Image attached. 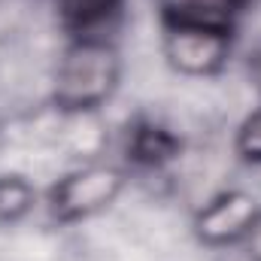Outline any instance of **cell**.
Returning a JSON list of instances; mask_svg holds the SVG:
<instances>
[{
  "label": "cell",
  "instance_id": "8fae6325",
  "mask_svg": "<svg viewBox=\"0 0 261 261\" xmlns=\"http://www.w3.org/2000/svg\"><path fill=\"white\" fill-rule=\"evenodd\" d=\"M249 79H252V85H255V91H258V97H261V43L249 55Z\"/></svg>",
  "mask_w": 261,
  "mask_h": 261
},
{
  "label": "cell",
  "instance_id": "277c9868",
  "mask_svg": "<svg viewBox=\"0 0 261 261\" xmlns=\"http://www.w3.org/2000/svg\"><path fill=\"white\" fill-rule=\"evenodd\" d=\"M261 219L258 197L246 189H222L206 197L192 216V234L206 249L243 246Z\"/></svg>",
  "mask_w": 261,
  "mask_h": 261
},
{
  "label": "cell",
  "instance_id": "8992f818",
  "mask_svg": "<svg viewBox=\"0 0 261 261\" xmlns=\"http://www.w3.org/2000/svg\"><path fill=\"white\" fill-rule=\"evenodd\" d=\"M52 9L58 28L64 31V40L116 43L128 0H52Z\"/></svg>",
  "mask_w": 261,
  "mask_h": 261
},
{
  "label": "cell",
  "instance_id": "9c48e42d",
  "mask_svg": "<svg viewBox=\"0 0 261 261\" xmlns=\"http://www.w3.org/2000/svg\"><path fill=\"white\" fill-rule=\"evenodd\" d=\"M234 152L243 164L261 167V103L243 116V122L234 130Z\"/></svg>",
  "mask_w": 261,
  "mask_h": 261
},
{
  "label": "cell",
  "instance_id": "6da1fadb",
  "mask_svg": "<svg viewBox=\"0 0 261 261\" xmlns=\"http://www.w3.org/2000/svg\"><path fill=\"white\" fill-rule=\"evenodd\" d=\"M122 85V55L116 43L64 40L52 67L49 103L58 116L76 119L107 107Z\"/></svg>",
  "mask_w": 261,
  "mask_h": 261
},
{
  "label": "cell",
  "instance_id": "30bf717a",
  "mask_svg": "<svg viewBox=\"0 0 261 261\" xmlns=\"http://www.w3.org/2000/svg\"><path fill=\"white\" fill-rule=\"evenodd\" d=\"M243 252H246V258L249 261H261V219H258V225L252 228V234L246 237Z\"/></svg>",
  "mask_w": 261,
  "mask_h": 261
},
{
  "label": "cell",
  "instance_id": "3957f363",
  "mask_svg": "<svg viewBox=\"0 0 261 261\" xmlns=\"http://www.w3.org/2000/svg\"><path fill=\"white\" fill-rule=\"evenodd\" d=\"M161 24V55L164 64L186 79H213L234 55V31L206 24Z\"/></svg>",
  "mask_w": 261,
  "mask_h": 261
},
{
  "label": "cell",
  "instance_id": "52a82bcc",
  "mask_svg": "<svg viewBox=\"0 0 261 261\" xmlns=\"http://www.w3.org/2000/svg\"><path fill=\"white\" fill-rule=\"evenodd\" d=\"M158 21L173 24H206L237 31V18L246 12L240 0H155Z\"/></svg>",
  "mask_w": 261,
  "mask_h": 261
},
{
  "label": "cell",
  "instance_id": "7c38bea8",
  "mask_svg": "<svg viewBox=\"0 0 261 261\" xmlns=\"http://www.w3.org/2000/svg\"><path fill=\"white\" fill-rule=\"evenodd\" d=\"M243 3V9H249V6H255V3H261V0H240Z\"/></svg>",
  "mask_w": 261,
  "mask_h": 261
},
{
  "label": "cell",
  "instance_id": "7a4b0ae2",
  "mask_svg": "<svg viewBox=\"0 0 261 261\" xmlns=\"http://www.w3.org/2000/svg\"><path fill=\"white\" fill-rule=\"evenodd\" d=\"M128 186V170L113 161H91L58 176L46 195V213L55 225H82L113 210Z\"/></svg>",
  "mask_w": 261,
  "mask_h": 261
},
{
  "label": "cell",
  "instance_id": "ba28073f",
  "mask_svg": "<svg viewBox=\"0 0 261 261\" xmlns=\"http://www.w3.org/2000/svg\"><path fill=\"white\" fill-rule=\"evenodd\" d=\"M37 203L40 195L24 173H12V170L0 173V228L21 225Z\"/></svg>",
  "mask_w": 261,
  "mask_h": 261
},
{
  "label": "cell",
  "instance_id": "5b68a950",
  "mask_svg": "<svg viewBox=\"0 0 261 261\" xmlns=\"http://www.w3.org/2000/svg\"><path fill=\"white\" fill-rule=\"evenodd\" d=\"M119 152H122V167L125 170L155 173V170L170 167L182 155V137L158 119L137 116L122 130Z\"/></svg>",
  "mask_w": 261,
  "mask_h": 261
}]
</instances>
